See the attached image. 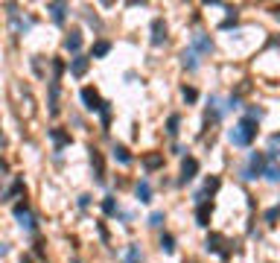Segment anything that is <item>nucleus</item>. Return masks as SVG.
I'll return each instance as SVG.
<instances>
[{"instance_id":"1","label":"nucleus","mask_w":280,"mask_h":263,"mask_svg":"<svg viewBox=\"0 0 280 263\" xmlns=\"http://www.w3.org/2000/svg\"><path fill=\"white\" fill-rule=\"evenodd\" d=\"M254 138H257V123L248 120V117H243V120L228 132V141H231L234 146H240V149H248V146L254 143Z\"/></svg>"},{"instance_id":"2","label":"nucleus","mask_w":280,"mask_h":263,"mask_svg":"<svg viewBox=\"0 0 280 263\" xmlns=\"http://www.w3.org/2000/svg\"><path fill=\"white\" fill-rule=\"evenodd\" d=\"M50 67H53V76H50V102H47V105H50V114L56 117V114H58V94H61V82H58V79H61V73H64V61H61V59H53Z\"/></svg>"},{"instance_id":"3","label":"nucleus","mask_w":280,"mask_h":263,"mask_svg":"<svg viewBox=\"0 0 280 263\" xmlns=\"http://www.w3.org/2000/svg\"><path fill=\"white\" fill-rule=\"evenodd\" d=\"M12 214H15V220H18V225L26 231V234H35L38 231V217L32 214V208H29V202L26 199H20V202H15V208H12Z\"/></svg>"},{"instance_id":"4","label":"nucleus","mask_w":280,"mask_h":263,"mask_svg":"<svg viewBox=\"0 0 280 263\" xmlns=\"http://www.w3.org/2000/svg\"><path fill=\"white\" fill-rule=\"evenodd\" d=\"M266 152H251L248 155V164L240 170V176L245 179V182H257V179H263V170H266Z\"/></svg>"},{"instance_id":"5","label":"nucleus","mask_w":280,"mask_h":263,"mask_svg":"<svg viewBox=\"0 0 280 263\" xmlns=\"http://www.w3.org/2000/svg\"><path fill=\"white\" fill-rule=\"evenodd\" d=\"M225 246H231V243H228L222 234H216V231H213V234H207V240H205V249H207L210 255H219L222 261H228V258H231V249H225Z\"/></svg>"},{"instance_id":"6","label":"nucleus","mask_w":280,"mask_h":263,"mask_svg":"<svg viewBox=\"0 0 280 263\" xmlns=\"http://www.w3.org/2000/svg\"><path fill=\"white\" fill-rule=\"evenodd\" d=\"M6 9H9V20H12L15 35H23V32H29V29L35 26V20H32V18H20V12H18V6H15V3H9Z\"/></svg>"},{"instance_id":"7","label":"nucleus","mask_w":280,"mask_h":263,"mask_svg":"<svg viewBox=\"0 0 280 263\" xmlns=\"http://www.w3.org/2000/svg\"><path fill=\"white\" fill-rule=\"evenodd\" d=\"M79 100H82L85 111H93V114H99V108H102V102H105V100L99 97V91H96V88H91V85L79 91Z\"/></svg>"},{"instance_id":"8","label":"nucleus","mask_w":280,"mask_h":263,"mask_svg":"<svg viewBox=\"0 0 280 263\" xmlns=\"http://www.w3.org/2000/svg\"><path fill=\"white\" fill-rule=\"evenodd\" d=\"M219 187H222V179H219V176H210V179L205 182V187L193 193V202H196V205H205V202H210V199H213V193H216Z\"/></svg>"},{"instance_id":"9","label":"nucleus","mask_w":280,"mask_h":263,"mask_svg":"<svg viewBox=\"0 0 280 263\" xmlns=\"http://www.w3.org/2000/svg\"><path fill=\"white\" fill-rule=\"evenodd\" d=\"M199 170H202V164H199V158H193V155H187L184 161H181V176H178V184H190L196 176H199Z\"/></svg>"},{"instance_id":"10","label":"nucleus","mask_w":280,"mask_h":263,"mask_svg":"<svg viewBox=\"0 0 280 263\" xmlns=\"http://www.w3.org/2000/svg\"><path fill=\"white\" fill-rule=\"evenodd\" d=\"M149 32H152V35H149L152 47H164V44H167V32H169V29H167V20H164V18H155L152 26H149Z\"/></svg>"},{"instance_id":"11","label":"nucleus","mask_w":280,"mask_h":263,"mask_svg":"<svg viewBox=\"0 0 280 263\" xmlns=\"http://www.w3.org/2000/svg\"><path fill=\"white\" fill-rule=\"evenodd\" d=\"M190 50L199 53V56L213 53V38H210L207 32H193V38H190Z\"/></svg>"},{"instance_id":"12","label":"nucleus","mask_w":280,"mask_h":263,"mask_svg":"<svg viewBox=\"0 0 280 263\" xmlns=\"http://www.w3.org/2000/svg\"><path fill=\"white\" fill-rule=\"evenodd\" d=\"M225 114H228V111H225V102H222L219 97H210V100H207V111H205V123H219Z\"/></svg>"},{"instance_id":"13","label":"nucleus","mask_w":280,"mask_h":263,"mask_svg":"<svg viewBox=\"0 0 280 263\" xmlns=\"http://www.w3.org/2000/svg\"><path fill=\"white\" fill-rule=\"evenodd\" d=\"M91 152V170H93V182L96 184H105V158H102V152L99 149H88Z\"/></svg>"},{"instance_id":"14","label":"nucleus","mask_w":280,"mask_h":263,"mask_svg":"<svg viewBox=\"0 0 280 263\" xmlns=\"http://www.w3.org/2000/svg\"><path fill=\"white\" fill-rule=\"evenodd\" d=\"M47 135H50V141H53V149H56V152H61L64 146H70V143H73L70 132H64L61 126H53V129H50Z\"/></svg>"},{"instance_id":"15","label":"nucleus","mask_w":280,"mask_h":263,"mask_svg":"<svg viewBox=\"0 0 280 263\" xmlns=\"http://www.w3.org/2000/svg\"><path fill=\"white\" fill-rule=\"evenodd\" d=\"M47 12H50V18H53L56 26H64V20L70 15V3H47Z\"/></svg>"},{"instance_id":"16","label":"nucleus","mask_w":280,"mask_h":263,"mask_svg":"<svg viewBox=\"0 0 280 263\" xmlns=\"http://www.w3.org/2000/svg\"><path fill=\"white\" fill-rule=\"evenodd\" d=\"M82 44H85V38H82V29H70V32L64 35V50H67V53L79 56V53H82Z\"/></svg>"},{"instance_id":"17","label":"nucleus","mask_w":280,"mask_h":263,"mask_svg":"<svg viewBox=\"0 0 280 263\" xmlns=\"http://www.w3.org/2000/svg\"><path fill=\"white\" fill-rule=\"evenodd\" d=\"M88 67H91V59H88V56H82V53H79V56H73V59H70V64H67L70 76H76V79H82V76L88 73Z\"/></svg>"},{"instance_id":"18","label":"nucleus","mask_w":280,"mask_h":263,"mask_svg":"<svg viewBox=\"0 0 280 263\" xmlns=\"http://www.w3.org/2000/svg\"><path fill=\"white\" fill-rule=\"evenodd\" d=\"M134 199H137L140 205H149V202H152V184H149V179H140V182L134 184Z\"/></svg>"},{"instance_id":"19","label":"nucleus","mask_w":280,"mask_h":263,"mask_svg":"<svg viewBox=\"0 0 280 263\" xmlns=\"http://www.w3.org/2000/svg\"><path fill=\"white\" fill-rule=\"evenodd\" d=\"M210 217H213V202L196 205V225H199V228H207V225H210Z\"/></svg>"},{"instance_id":"20","label":"nucleus","mask_w":280,"mask_h":263,"mask_svg":"<svg viewBox=\"0 0 280 263\" xmlns=\"http://www.w3.org/2000/svg\"><path fill=\"white\" fill-rule=\"evenodd\" d=\"M111 47H114V44H111L108 38H99V41H93V47H91V56H88V59H105V56L111 53Z\"/></svg>"},{"instance_id":"21","label":"nucleus","mask_w":280,"mask_h":263,"mask_svg":"<svg viewBox=\"0 0 280 263\" xmlns=\"http://www.w3.org/2000/svg\"><path fill=\"white\" fill-rule=\"evenodd\" d=\"M18 193H23V179H20V176H15V182H12V184H9V187L0 193V202H9V199H15Z\"/></svg>"},{"instance_id":"22","label":"nucleus","mask_w":280,"mask_h":263,"mask_svg":"<svg viewBox=\"0 0 280 263\" xmlns=\"http://www.w3.org/2000/svg\"><path fill=\"white\" fill-rule=\"evenodd\" d=\"M111 158H114L117 164H123V167H129V164H131V152H129V146H123V143H114Z\"/></svg>"},{"instance_id":"23","label":"nucleus","mask_w":280,"mask_h":263,"mask_svg":"<svg viewBox=\"0 0 280 263\" xmlns=\"http://www.w3.org/2000/svg\"><path fill=\"white\" fill-rule=\"evenodd\" d=\"M181 64H184L190 73H196V70H199V53H193V50L187 47V50L181 53Z\"/></svg>"},{"instance_id":"24","label":"nucleus","mask_w":280,"mask_h":263,"mask_svg":"<svg viewBox=\"0 0 280 263\" xmlns=\"http://www.w3.org/2000/svg\"><path fill=\"white\" fill-rule=\"evenodd\" d=\"M143 167H146L149 173H152V170H161V167H164V155H161V152L146 155V158H143Z\"/></svg>"},{"instance_id":"25","label":"nucleus","mask_w":280,"mask_h":263,"mask_svg":"<svg viewBox=\"0 0 280 263\" xmlns=\"http://www.w3.org/2000/svg\"><path fill=\"white\" fill-rule=\"evenodd\" d=\"M102 214H105V217H117V214H120V202H117L114 196H105V199H102Z\"/></svg>"},{"instance_id":"26","label":"nucleus","mask_w":280,"mask_h":263,"mask_svg":"<svg viewBox=\"0 0 280 263\" xmlns=\"http://www.w3.org/2000/svg\"><path fill=\"white\" fill-rule=\"evenodd\" d=\"M178 132H181V114H169V120H167V135H169V138H178Z\"/></svg>"},{"instance_id":"27","label":"nucleus","mask_w":280,"mask_h":263,"mask_svg":"<svg viewBox=\"0 0 280 263\" xmlns=\"http://www.w3.org/2000/svg\"><path fill=\"white\" fill-rule=\"evenodd\" d=\"M161 252H164V255H175V237L167 234V231L161 234Z\"/></svg>"},{"instance_id":"28","label":"nucleus","mask_w":280,"mask_h":263,"mask_svg":"<svg viewBox=\"0 0 280 263\" xmlns=\"http://www.w3.org/2000/svg\"><path fill=\"white\" fill-rule=\"evenodd\" d=\"M143 261V255H140V246L137 243H131L129 249H126V258H123V263H140Z\"/></svg>"},{"instance_id":"29","label":"nucleus","mask_w":280,"mask_h":263,"mask_svg":"<svg viewBox=\"0 0 280 263\" xmlns=\"http://www.w3.org/2000/svg\"><path fill=\"white\" fill-rule=\"evenodd\" d=\"M263 176H266L272 184H280V164H272V161H269L266 170H263Z\"/></svg>"},{"instance_id":"30","label":"nucleus","mask_w":280,"mask_h":263,"mask_svg":"<svg viewBox=\"0 0 280 263\" xmlns=\"http://www.w3.org/2000/svg\"><path fill=\"white\" fill-rule=\"evenodd\" d=\"M99 120H102V129L108 132V126H111V102H108V100H105L102 108H99Z\"/></svg>"},{"instance_id":"31","label":"nucleus","mask_w":280,"mask_h":263,"mask_svg":"<svg viewBox=\"0 0 280 263\" xmlns=\"http://www.w3.org/2000/svg\"><path fill=\"white\" fill-rule=\"evenodd\" d=\"M164 223H167V214H164V211H152L149 220H146V225H152V228H161Z\"/></svg>"},{"instance_id":"32","label":"nucleus","mask_w":280,"mask_h":263,"mask_svg":"<svg viewBox=\"0 0 280 263\" xmlns=\"http://www.w3.org/2000/svg\"><path fill=\"white\" fill-rule=\"evenodd\" d=\"M269 225H278V220H280V205H275V208H269L266 211V217H263Z\"/></svg>"},{"instance_id":"33","label":"nucleus","mask_w":280,"mask_h":263,"mask_svg":"<svg viewBox=\"0 0 280 263\" xmlns=\"http://www.w3.org/2000/svg\"><path fill=\"white\" fill-rule=\"evenodd\" d=\"M181 97H184V102H196V100H199V91L184 85V88H181Z\"/></svg>"},{"instance_id":"34","label":"nucleus","mask_w":280,"mask_h":263,"mask_svg":"<svg viewBox=\"0 0 280 263\" xmlns=\"http://www.w3.org/2000/svg\"><path fill=\"white\" fill-rule=\"evenodd\" d=\"M85 20H88L91 26H96V29H102V20H99L96 15H91V12H85Z\"/></svg>"},{"instance_id":"35","label":"nucleus","mask_w":280,"mask_h":263,"mask_svg":"<svg viewBox=\"0 0 280 263\" xmlns=\"http://www.w3.org/2000/svg\"><path fill=\"white\" fill-rule=\"evenodd\" d=\"M237 23H240V20H237V15H234V18H225V20L219 23V29H234Z\"/></svg>"},{"instance_id":"36","label":"nucleus","mask_w":280,"mask_h":263,"mask_svg":"<svg viewBox=\"0 0 280 263\" xmlns=\"http://www.w3.org/2000/svg\"><path fill=\"white\" fill-rule=\"evenodd\" d=\"M79 208H82V211H85V208H91V196H88V193H82V196H79Z\"/></svg>"},{"instance_id":"37","label":"nucleus","mask_w":280,"mask_h":263,"mask_svg":"<svg viewBox=\"0 0 280 263\" xmlns=\"http://www.w3.org/2000/svg\"><path fill=\"white\" fill-rule=\"evenodd\" d=\"M6 173H9V167H6V161H3V158H0V184H3V182H6Z\"/></svg>"},{"instance_id":"38","label":"nucleus","mask_w":280,"mask_h":263,"mask_svg":"<svg viewBox=\"0 0 280 263\" xmlns=\"http://www.w3.org/2000/svg\"><path fill=\"white\" fill-rule=\"evenodd\" d=\"M35 255H38V258H44V243H41V240L35 243Z\"/></svg>"},{"instance_id":"39","label":"nucleus","mask_w":280,"mask_h":263,"mask_svg":"<svg viewBox=\"0 0 280 263\" xmlns=\"http://www.w3.org/2000/svg\"><path fill=\"white\" fill-rule=\"evenodd\" d=\"M6 255H9V246H6V243H0V258H6Z\"/></svg>"},{"instance_id":"40","label":"nucleus","mask_w":280,"mask_h":263,"mask_svg":"<svg viewBox=\"0 0 280 263\" xmlns=\"http://www.w3.org/2000/svg\"><path fill=\"white\" fill-rule=\"evenodd\" d=\"M275 18L280 20V6H275Z\"/></svg>"}]
</instances>
